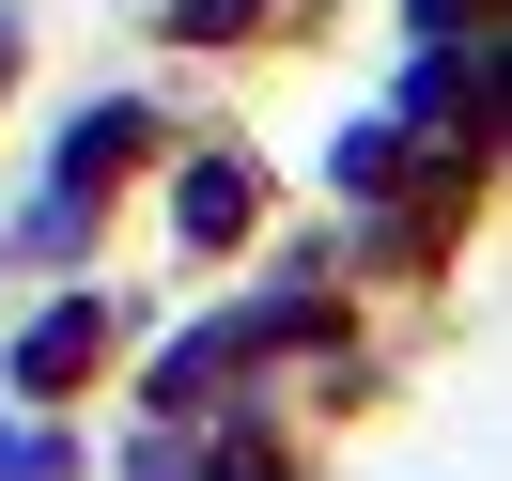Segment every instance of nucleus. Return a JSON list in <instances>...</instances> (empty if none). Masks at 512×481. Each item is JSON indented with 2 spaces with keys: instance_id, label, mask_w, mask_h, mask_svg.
I'll return each instance as SVG.
<instances>
[{
  "instance_id": "obj_1",
  "label": "nucleus",
  "mask_w": 512,
  "mask_h": 481,
  "mask_svg": "<svg viewBox=\"0 0 512 481\" xmlns=\"http://www.w3.org/2000/svg\"><path fill=\"white\" fill-rule=\"evenodd\" d=\"M94 357H109V311H94V295H63V311H47L32 342H16V388H78Z\"/></svg>"
},
{
  "instance_id": "obj_2",
  "label": "nucleus",
  "mask_w": 512,
  "mask_h": 481,
  "mask_svg": "<svg viewBox=\"0 0 512 481\" xmlns=\"http://www.w3.org/2000/svg\"><path fill=\"white\" fill-rule=\"evenodd\" d=\"M140 140H156L140 109H78V125H63V187H109V171L140 156Z\"/></svg>"
},
{
  "instance_id": "obj_3",
  "label": "nucleus",
  "mask_w": 512,
  "mask_h": 481,
  "mask_svg": "<svg viewBox=\"0 0 512 481\" xmlns=\"http://www.w3.org/2000/svg\"><path fill=\"white\" fill-rule=\"evenodd\" d=\"M249 202H264L249 171H233V156H202V171H187V249H233V233H249Z\"/></svg>"
},
{
  "instance_id": "obj_4",
  "label": "nucleus",
  "mask_w": 512,
  "mask_h": 481,
  "mask_svg": "<svg viewBox=\"0 0 512 481\" xmlns=\"http://www.w3.org/2000/svg\"><path fill=\"white\" fill-rule=\"evenodd\" d=\"M233 342H249V326H187V342L156 357V404H202V388L233 373Z\"/></svg>"
},
{
  "instance_id": "obj_5",
  "label": "nucleus",
  "mask_w": 512,
  "mask_h": 481,
  "mask_svg": "<svg viewBox=\"0 0 512 481\" xmlns=\"http://www.w3.org/2000/svg\"><path fill=\"white\" fill-rule=\"evenodd\" d=\"M0 481H78V450L32 435V419H0Z\"/></svg>"
},
{
  "instance_id": "obj_6",
  "label": "nucleus",
  "mask_w": 512,
  "mask_h": 481,
  "mask_svg": "<svg viewBox=\"0 0 512 481\" xmlns=\"http://www.w3.org/2000/svg\"><path fill=\"white\" fill-rule=\"evenodd\" d=\"M218 481H280V466H264V435H218Z\"/></svg>"
},
{
  "instance_id": "obj_7",
  "label": "nucleus",
  "mask_w": 512,
  "mask_h": 481,
  "mask_svg": "<svg viewBox=\"0 0 512 481\" xmlns=\"http://www.w3.org/2000/svg\"><path fill=\"white\" fill-rule=\"evenodd\" d=\"M171 16H187V32H233V16H249V0H171Z\"/></svg>"
},
{
  "instance_id": "obj_8",
  "label": "nucleus",
  "mask_w": 512,
  "mask_h": 481,
  "mask_svg": "<svg viewBox=\"0 0 512 481\" xmlns=\"http://www.w3.org/2000/svg\"><path fill=\"white\" fill-rule=\"evenodd\" d=\"M419 16H435V32H450V16H466V0H419Z\"/></svg>"
},
{
  "instance_id": "obj_9",
  "label": "nucleus",
  "mask_w": 512,
  "mask_h": 481,
  "mask_svg": "<svg viewBox=\"0 0 512 481\" xmlns=\"http://www.w3.org/2000/svg\"><path fill=\"white\" fill-rule=\"evenodd\" d=\"M0 47H16V16H0Z\"/></svg>"
}]
</instances>
